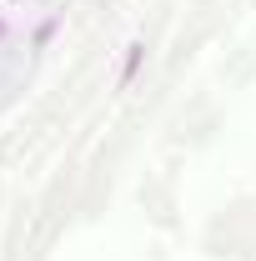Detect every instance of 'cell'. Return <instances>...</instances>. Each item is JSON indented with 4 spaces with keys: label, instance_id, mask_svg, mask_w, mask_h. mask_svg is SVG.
I'll use <instances>...</instances> for the list:
<instances>
[{
    "label": "cell",
    "instance_id": "obj_1",
    "mask_svg": "<svg viewBox=\"0 0 256 261\" xmlns=\"http://www.w3.org/2000/svg\"><path fill=\"white\" fill-rule=\"evenodd\" d=\"M0 35H5V20H0Z\"/></svg>",
    "mask_w": 256,
    "mask_h": 261
}]
</instances>
